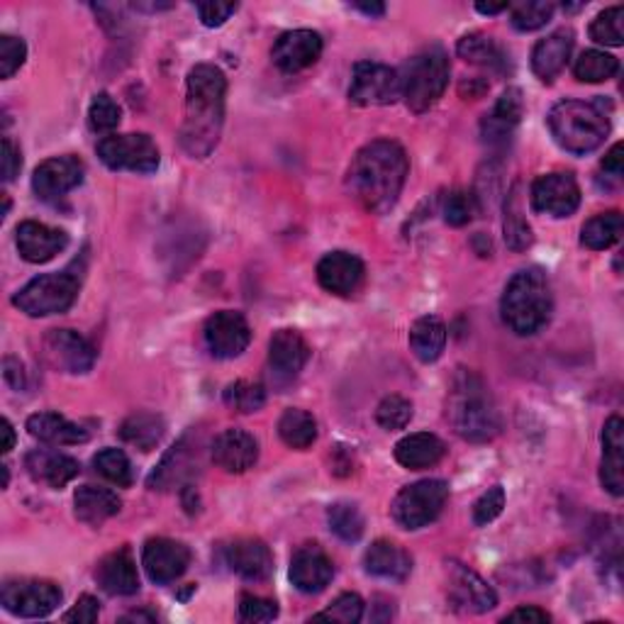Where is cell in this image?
I'll use <instances>...</instances> for the list:
<instances>
[{"label":"cell","instance_id":"43","mask_svg":"<svg viewBox=\"0 0 624 624\" xmlns=\"http://www.w3.org/2000/svg\"><path fill=\"white\" fill-rule=\"evenodd\" d=\"M93 467L105 481H110L113 485H120V488L132 485V463L130 459H127V454L120 449L98 451L93 457Z\"/></svg>","mask_w":624,"mask_h":624},{"label":"cell","instance_id":"53","mask_svg":"<svg viewBox=\"0 0 624 624\" xmlns=\"http://www.w3.org/2000/svg\"><path fill=\"white\" fill-rule=\"evenodd\" d=\"M276 615H279V605L269 598L242 596L239 600V617L245 622H271Z\"/></svg>","mask_w":624,"mask_h":624},{"label":"cell","instance_id":"59","mask_svg":"<svg viewBox=\"0 0 624 624\" xmlns=\"http://www.w3.org/2000/svg\"><path fill=\"white\" fill-rule=\"evenodd\" d=\"M5 380L13 388H23V366H20L15 358H5Z\"/></svg>","mask_w":624,"mask_h":624},{"label":"cell","instance_id":"12","mask_svg":"<svg viewBox=\"0 0 624 624\" xmlns=\"http://www.w3.org/2000/svg\"><path fill=\"white\" fill-rule=\"evenodd\" d=\"M580 205V188L574 174L554 172L532 184V208L552 217H570Z\"/></svg>","mask_w":624,"mask_h":624},{"label":"cell","instance_id":"10","mask_svg":"<svg viewBox=\"0 0 624 624\" xmlns=\"http://www.w3.org/2000/svg\"><path fill=\"white\" fill-rule=\"evenodd\" d=\"M101 162L113 172L152 174L158 168V146L150 134H110L98 144Z\"/></svg>","mask_w":624,"mask_h":624},{"label":"cell","instance_id":"11","mask_svg":"<svg viewBox=\"0 0 624 624\" xmlns=\"http://www.w3.org/2000/svg\"><path fill=\"white\" fill-rule=\"evenodd\" d=\"M400 98V73L386 63L362 61L354 67L349 101L364 108L372 105H390Z\"/></svg>","mask_w":624,"mask_h":624},{"label":"cell","instance_id":"19","mask_svg":"<svg viewBox=\"0 0 624 624\" xmlns=\"http://www.w3.org/2000/svg\"><path fill=\"white\" fill-rule=\"evenodd\" d=\"M20 257L30 263H47L57 257L59 251L67 249L69 235L63 229L49 227L45 222H20L15 232Z\"/></svg>","mask_w":624,"mask_h":624},{"label":"cell","instance_id":"26","mask_svg":"<svg viewBox=\"0 0 624 624\" xmlns=\"http://www.w3.org/2000/svg\"><path fill=\"white\" fill-rule=\"evenodd\" d=\"M95 580L108 596H134L140 590V574L130 549H118L95 568Z\"/></svg>","mask_w":624,"mask_h":624},{"label":"cell","instance_id":"37","mask_svg":"<svg viewBox=\"0 0 624 624\" xmlns=\"http://www.w3.org/2000/svg\"><path fill=\"white\" fill-rule=\"evenodd\" d=\"M279 435L285 447L305 451L310 449L317 439V422L310 412L291 408L285 410L279 420Z\"/></svg>","mask_w":624,"mask_h":624},{"label":"cell","instance_id":"47","mask_svg":"<svg viewBox=\"0 0 624 624\" xmlns=\"http://www.w3.org/2000/svg\"><path fill=\"white\" fill-rule=\"evenodd\" d=\"M441 215H444V222L451 227L469 225L475 215V196L463 188L451 190V193L444 198Z\"/></svg>","mask_w":624,"mask_h":624},{"label":"cell","instance_id":"14","mask_svg":"<svg viewBox=\"0 0 624 624\" xmlns=\"http://www.w3.org/2000/svg\"><path fill=\"white\" fill-rule=\"evenodd\" d=\"M42 346H45L47 362L63 374H89L95 364L93 344L73 330L47 332Z\"/></svg>","mask_w":624,"mask_h":624},{"label":"cell","instance_id":"31","mask_svg":"<svg viewBox=\"0 0 624 624\" xmlns=\"http://www.w3.org/2000/svg\"><path fill=\"white\" fill-rule=\"evenodd\" d=\"M444 454H447L444 441L429 432H415L396 444V461L410 471L437 467Z\"/></svg>","mask_w":624,"mask_h":624},{"label":"cell","instance_id":"45","mask_svg":"<svg viewBox=\"0 0 624 624\" xmlns=\"http://www.w3.org/2000/svg\"><path fill=\"white\" fill-rule=\"evenodd\" d=\"M412 420V403L403 396H388L376 408V422L388 432L405 429Z\"/></svg>","mask_w":624,"mask_h":624},{"label":"cell","instance_id":"61","mask_svg":"<svg viewBox=\"0 0 624 624\" xmlns=\"http://www.w3.org/2000/svg\"><path fill=\"white\" fill-rule=\"evenodd\" d=\"M354 8L362 10L364 15H372V17L386 15V5L384 3H354Z\"/></svg>","mask_w":624,"mask_h":624},{"label":"cell","instance_id":"57","mask_svg":"<svg viewBox=\"0 0 624 624\" xmlns=\"http://www.w3.org/2000/svg\"><path fill=\"white\" fill-rule=\"evenodd\" d=\"M552 617H549V612L539 610V608H517L515 612L505 617V622H525V624H544Z\"/></svg>","mask_w":624,"mask_h":624},{"label":"cell","instance_id":"49","mask_svg":"<svg viewBox=\"0 0 624 624\" xmlns=\"http://www.w3.org/2000/svg\"><path fill=\"white\" fill-rule=\"evenodd\" d=\"M515 203L517 198H510V203L505 208V242L513 251H525L532 245V227L527 225Z\"/></svg>","mask_w":624,"mask_h":624},{"label":"cell","instance_id":"22","mask_svg":"<svg viewBox=\"0 0 624 624\" xmlns=\"http://www.w3.org/2000/svg\"><path fill=\"white\" fill-rule=\"evenodd\" d=\"M210 454L222 471L245 473L259 459V441L245 429H225L215 437Z\"/></svg>","mask_w":624,"mask_h":624},{"label":"cell","instance_id":"24","mask_svg":"<svg viewBox=\"0 0 624 624\" xmlns=\"http://www.w3.org/2000/svg\"><path fill=\"white\" fill-rule=\"evenodd\" d=\"M624 422L612 415L602 429V463H600V483L610 495L624 493Z\"/></svg>","mask_w":624,"mask_h":624},{"label":"cell","instance_id":"29","mask_svg":"<svg viewBox=\"0 0 624 624\" xmlns=\"http://www.w3.org/2000/svg\"><path fill=\"white\" fill-rule=\"evenodd\" d=\"M27 432L35 439L51 444V447H71V444L89 441V432L76 422L67 420L57 412H37L27 420Z\"/></svg>","mask_w":624,"mask_h":624},{"label":"cell","instance_id":"15","mask_svg":"<svg viewBox=\"0 0 624 624\" xmlns=\"http://www.w3.org/2000/svg\"><path fill=\"white\" fill-rule=\"evenodd\" d=\"M142 566L150 576L152 584L166 586L181 578L190 566V552L188 546L176 542V539L156 537L144 544L142 552Z\"/></svg>","mask_w":624,"mask_h":624},{"label":"cell","instance_id":"58","mask_svg":"<svg viewBox=\"0 0 624 624\" xmlns=\"http://www.w3.org/2000/svg\"><path fill=\"white\" fill-rule=\"evenodd\" d=\"M622 152H624V146L622 144H615L612 150L605 154V158H602V172L610 174V176H615L620 178L622 172H624V164H622Z\"/></svg>","mask_w":624,"mask_h":624},{"label":"cell","instance_id":"46","mask_svg":"<svg viewBox=\"0 0 624 624\" xmlns=\"http://www.w3.org/2000/svg\"><path fill=\"white\" fill-rule=\"evenodd\" d=\"M122 120L120 105L115 103L108 93H98L89 108V125L93 132H113L118 130Z\"/></svg>","mask_w":624,"mask_h":624},{"label":"cell","instance_id":"2","mask_svg":"<svg viewBox=\"0 0 624 624\" xmlns=\"http://www.w3.org/2000/svg\"><path fill=\"white\" fill-rule=\"evenodd\" d=\"M227 79L213 63H198L186 81V118L181 146L188 156L205 158L215 150L225 125Z\"/></svg>","mask_w":624,"mask_h":624},{"label":"cell","instance_id":"25","mask_svg":"<svg viewBox=\"0 0 624 624\" xmlns=\"http://www.w3.org/2000/svg\"><path fill=\"white\" fill-rule=\"evenodd\" d=\"M310 358V346L301 332L279 330L269 342V366L271 374L291 380L298 376Z\"/></svg>","mask_w":624,"mask_h":624},{"label":"cell","instance_id":"8","mask_svg":"<svg viewBox=\"0 0 624 624\" xmlns=\"http://www.w3.org/2000/svg\"><path fill=\"white\" fill-rule=\"evenodd\" d=\"M449 501V485L439 479L412 483L408 488L396 495L393 505H390V515L393 520L403 527V530H422L437 520L441 515L444 505Z\"/></svg>","mask_w":624,"mask_h":624},{"label":"cell","instance_id":"63","mask_svg":"<svg viewBox=\"0 0 624 624\" xmlns=\"http://www.w3.org/2000/svg\"><path fill=\"white\" fill-rule=\"evenodd\" d=\"M140 620L154 622V615H144V612H132V615H125V617H122V622H140Z\"/></svg>","mask_w":624,"mask_h":624},{"label":"cell","instance_id":"4","mask_svg":"<svg viewBox=\"0 0 624 624\" xmlns=\"http://www.w3.org/2000/svg\"><path fill=\"white\" fill-rule=\"evenodd\" d=\"M554 310L552 285L542 269L517 271L505 285L501 313L515 334L532 337L549 322Z\"/></svg>","mask_w":624,"mask_h":624},{"label":"cell","instance_id":"34","mask_svg":"<svg viewBox=\"0 0 624 624\" xmlns=\"http://www.w3.org/2000/svg\"><path fill=\"white\" fill-rule=\"evenodd\" d=\"M447 346V325L437 315H425L410 327V349L420 362L432 364L441 356Z\"/></svg>","mask_w":624,"mask_h":624},{"label":"cell","instance_id":"23","mask_svg":"<svg viewBox=\"0 0 624 624\" xmlns=\"http://www.w3.org/2000/svg\"><path fill=\"white\" fill-rule=\"evenodd\" d=\"M229 570L245 580H267L273 574L271 549L257 537H239L225 552Z\"/></svg>","mask_w":624,"mask_h":624},{"label":"cell","instance_id":"60","mask_svg":"<svg viewBox=\"0 0 624 624\" xmlns=\"http://www.w3.org/2000/svg\"><path fill=\"white\" fill-rule=\"evenodd\" d=\"M0 427H3V447H0V451L10 454L15 447V429H13V425H10V420L0 422Z\"/></svg>","mask_w":624,"mask_h":624},{"label":"cell","instance_id":"38","mask_svg":"<svg viewBox=\"0 0 624 624\" xmlns=\"http://www.w3.org/2000/svg\"><path fill=\"white\" fill-rule=\"evenodd\" d=\"M620 237H622V215L617 210L590 217L584 229H580V245L593 251L610 249L612 245H617Z\"/></svg>","mask_w":624,"mask_h":624},{"label":"cell","instance_id":"30","mask_svg":"<svg viewBox=\"0 0 624 624\" xmlns=\"http://www.w3.org/2000/svg\"><path fill=\"white\" fill-rule=\"evenodd\" d=\"M25 463L32 479L47 483L49 488H63V485L76 479L81 471L76 459L59 451H30Z\"/></svg>","mask_w":624,"mask_h":624},{"label":"cell","instance_id":"1","mask_svg":"<svg viewBox=\"0 0 624 624\" xmlns=\"http://www.w3.org/2000/svg\"><path fill=\"white\" fill-rule=\"evenodd\" d=\"M410 172L408 154L393 140H376L358 150L346 172V190L358 205L384 215L398 203Z\"/></svg>","mask_w":624,"mask_h":624},{"label":"cell","instance_id":"40","mask_svg":"<svg viewBox=\"0 0 624 624\" xmlns=\"http://www.w3.org/2000/svg\"><path fill=\"white\" fill-rule=\"evenodd\" d=\"M620 71V61L608 55V51H600V49H588L580 55L574 63V73L578 81L584 83H602V81H610L612 76H617Z\"/></svg>","mask_w":624,"mask_h":624},{"label":"cell","instance_id":"3","mask_svg":"<svg viewBox=\"0 0 624 624\" xmlns=\"http://www.w3.org/2000/svg\"><path fill=\"white\" fill-rule=\"evenodd\" d=\"M447 420L461 439L483 444L498 437L501 412L479 374L459 368L447 396Z\"/></svg>","mask_w":624,"mask_h":624},{"label":"cell","instance_id":"62","mask_svg":"<svg viewBox=\"0 0 624 624\" xmlns=\"http://www.w3.org/2000/svg\"><path fill=\"white\" fill-rule=\"evenodd\" d=\"M475 10H479V13H483V15H498V13H503V10H510V3H498V5L479 3L475 5Z\"/></svg>","mask_w":624,"mask_h":624},{"label":"cell","instance_id":"20","mask_svg":"<svg viewBox=\"0 0 624 624\" xmlns=\"http://www.w3.org/2000/svg\"><path fill=\"white\" fill-rule=\"evenodd\" d=\"M334 566L317 544H305L291 558V580L301 593H322L332 584Z\"/></svg>","mask_w":624,"mask_h":624},{"label":"cell","instance_id":"64","mask_svg":"<svg viewBox=\"0 0 624 624\" xmlns=\"http://www.w3.org/2000/svg\"><path fill=\"white\" fill-rule=\"evenodd\" d=\"M8 481H10V473H8V467H3V488H8Z\"/></svg>","mask_w":624,"mask_h":624},{"label":"cell","instance_id":"39","mask_svg":"<svg viewBox=\"0 0 624 624\" xmlns=\"http://www.w3.org/2000/svg\"><path fill=\"white\" fill-rule=\"evenodd\" d=\"M459 57L469 63H479V67H491L501 69L505 63L503 49L498 47V42L488 35H481V32H471V35L461 37L457 45Z\"/></svg>","mask_w":624,"mask_h":624},{"label":"cell","instance_id":"54","mask_svg":"<svg viewBox=\"0 0 624 624\" xmlns=\"http://www.w3.org/2000/svg\"><path fill=\"white\" fill-rule=\"evenodd\" d=\"M196 10L205 27H220L237 13V3H198Z\"/></svg>","mask_w":624,"mask_h":624},{"label":"cell","instance_id":"13","mask_svg":"<svg viewBox=\"0 0 624 624\" xmlns=\"http://www.w3.org/2000/svg\"><path fill=\"white\" fill-rule=\"evenodd\" d=\"M205 344L217 358H235L251 342V327L247 317L235 310H220L205 322Z\"/></svg>","mask_w":624,"mask_h":624},{"label":"cell","instance_id":"32","mask_svg":"<svg viewBox=\"0 0 624 624\" xmlns=\"http://www.w3.org/2000/svg\"><path fill=\"white\" fill-rule=\"evenodd\" d=\"M364 566L372 576L386 580H405L412 570V558L403 546L378 539L364 554Z\"/></svg>","mask_w":624,"mask_h":624},{"label":"cell","instance_id":"6","mask_svg":"<svg viewBox=\"0 0 624 624\" xmlns=\"http://www.w3.org/2000/svg\"><path fill=\"white\" fill-rule=\"evenodd\" d=\"M400 73V95L412 113H427L449 86L451 63L441 47H429L412 57Z\"/></svg>","mask_w":624,"mask_h":624},{"label":"cell","instance_id":"7","mask_svg":"<svg viewBox=\"0 0 624 624\" xmlns=\"http://www.w3.org/2000/svg\"><path fill=\"white\" fill-rule=\"evenodd\" d=\"M79 279L71 273H45L32 279L25 289H20L13 305L30 317H47L67 313L79 298Z\"/></svg>","mask_w":624,"mask_h":624},{"label":"cell","instance_id":"55","mask_svg":"<svg viewBox=\"0 0 624 624\" xmlns=\"http://www.w3.org/2000/svg\"><path fill=\"white\" fill-rule=\"evenodd\" d=\"M98 615H101L98 600L91 598V596H83V598H79L76 605H73L67 615H63V622L93 624V622H98Z\"/></svg>","mask_w":624,"mask_h":624},{"label":"cell","instance_id":"16","mask_svg":"<svg viewBox=\"0 0 624 624\" xmlns=\"http://www.w3.org/2000/svg\"><path fill=\"white\" fill-rule=\"evenodd\" d=\"M83 162L79 156H55L42 162L35 168V176H32V188H35L37 198L47 200H59L69 193V190L79 188L83 184Z\"/></svg>","mask_w":624,"mask_h":624},{"label":"cell","instance_id":"50","mask_svg":"<svg viewBox=\"0 0 624 624\" xmlns=\"http://www.w3.org/2000/svg\"><path fill=\"white\" fill-rule=\"evenodd\" d=\"M554 15V3H522L513 8V27L520 32H534L544 27Z\"/></svg>","mask_w":624,"mask_h":624},{"label":"cell","instance_id":"51","mask_svg":"<svg viewBox=\"0 0 624 624\" xmlns=\"http://www.w3.org/2000/svg\"><path fill=\"white\" fill-rule=\"evenodd\" d=\"M27 47L23 39H17L13 35L0 37V76L13 79L15 71L25 63Z\"/></svg>","mask_w":624,"mask_h":624},{"label":"cell","instance_id":"35","mask_svg":"<svg viewBox=\"0 0 624 624\" xmlns=\"http://www.w3.org/2000/svg\"><path fill=\"white\" fill-rule=\"evenodd\" d=\"M190 461H193V449L188 447L186 439H181L152 471L146 485H150L152 491H172L174 485L190 475Z\"/></svg>","mask_w":624,"mask_h":624},{"label":"cell","instance_id":"52","mask_svg":"<svg viewBox=\"0 0 624 624\" xmlns=\"http://www.w3.org/2000/svg\"><path fill=\"white\" fill-rule=\"evenodd\" d=\"M505 507V491L503 485H493V488L485 491L479 501L473 505V522L479 527L491 525L495 517H501Z\"/></svg>","mask_w":624,"mask_h":624},{"label":"cell","instance_id":"18","mask_svg":"<svg viewBox=\"0 0 624 624\" xmlns=\"http://www.w3.org/2000/svg\"><path fill=\"white\" fill-rule=\"evenodd\" d=\"M322 35L315 30L283 32L271 49V59L283 73H298L322 57Z\"/></svg>","mask_w":624,"mask_h":624},{"label":"cell","instance_id":"5","mask_svg":"<svg viewBox=\"0 0 624 624\" xmlns=\"http://www.w3.org/2000/svg\"><path fill=\"white\" fill-rule=\"evenodd\" d=\"M549 130L562 150L584 156L596 152L605 142L610 132V120L600 103L562 101L549 113Z\"/></svg>","mask_w":624,"mask_h":624},{"label":"cell","instance_id":"9","mask_svg":"<svg viewBox=\"0 0 624 624\" xmlns=\"http://www.w3.org/2000/svg\"><path fill=\"white\" fill-rule=\"evenodd\" d=\"M0 602H3V608L15 617H47L59 608L61 588L51 584V580L37 578L5 580L3 590H0Z\"/></svg>","mask_w":624,"mask_h":624},{"label":"cell","instance_id":"48","mask_svg":"<svg viewBox=\"0 0 624 624\" xmlns=\"http://www.w3.org/2000/svg\"><path fill=\"white\" fill-rule=\"evenodd\" d=\"M364 617V600L356 593H342L330 608L320 615H315V622H340V624H356Z\"/></svg>","mask_w":624,"mask_h":624},{"label":"cell","instance_id":"28","mask_svg":"<svg viewBox=\"0 0 624 624\" xmlns=\"http://www.w3.org/2000/svg\"><path fill=\"white\" fill-rule=\"evenodd\" d=\"M525 115V98L520 89H507L491 115H485L481 125L483 137L488 144H507L515 132V127L520 125Z\"/></svg>","mask_w":624,"mask_h":624},{"label":"cell","instance_id":"27","mask_svg":"<svg viewBox=\"0 0 624 624\" xmlns=\"http://www.w3.org/2000/svg\"><path fill=\"white\" fill-rule=\"evenodd\" d=\"M570 51H574V32L566 27L552 32V35L544 39H539L532 51L534 76L542 79L544 83H552L558 73L566 69Z\"/></svg>","mask_w":624,"mask_h":624},{"label":"cell","instance_id":"17","mask_svg":"<svg viewBox=\"0 0 624 624\" xmlns=\"http://www.w3.org/2000/svg\"><path fill=\"white\" fill-rule=\"evenodd\" d=\"M447 574H449V600L463 612H475V615H481V612H488L498 605L495 590L485 584L475 570L467 568L459 562H449Z\"/></svg>","mask_w":624,"mask_h":624},{"label":"cell","instance_id":"21","mask_svg":"<svg viewBox=\"0 0 624 624\" xmlns=\"http://www.w3.org/2000/svg\"><path fill=\"white\" fill-rule=\"evenodd\" d=\"M364 261L349 251H332L317 263V281L327 293L352 295L364 283Z\"/></svg>","mask_w":624,"mask_h":624},{"label":"cell","instance_id":"41","mask_svg":"<svg viewBox=\"0 0 624 624\" xmlns=\"http://www.w3.org/2000/svg\"><path fill=\"white\" fill-rule=\"evenodd\" d=\"M327 522L330 530L342 539V542H358L364 534V515L352 503H337L327 510Z\"/></svg>","mask_w":624,"mask_h":624},{"label":"cell","instance_id":"42","mask_svg":"<svg viewBox=\"0 0 624 624\" xmlns=\"http://www.w3.org/2000/svg\"><path fill=\"white\" fill-rule=\"evenodd\" d=\"M225 405L249 415L267 405V388L259 380H235L225 388Z\"/></svg>","mask_w":624,"mask_h":624},{"label":"cell","instance_id":"36","mask_svg":"<svg viewBox=\"0 0 624 624\" xmlns=\"http://www.w3.org/2000/svg\"><path fill=\"white\" fill-rule=\"evenodd\" d=\"M164 432L166 425L162 417L154 415V412H137V415H130L122 422L120 437L140 451H152L164 439Z\"/></svg>","mask_w":624,"mask_h":624},{"label":"cell","instance_id":"56","mask_svg":"<svg viewBox=\"0 0 624 624\" xmlns=\"http://www.w3.org/2000/svg\"><path fill=\"white\" fill-rule=\"evenodd\" d=\"M20 168H23V156H20V150L10 137H3V181L5 184L15 181Z\"/></svg>","mask_w":624,"mask_h":624},{"label":"cell","instance_id":"44","mask_svg":"<svg viewBox=\"0 0 624 624\" xmlns=\"http://www.w3.org/2000/svg\"><path fill=\"white\" fill-rule=\"evenodd\" d=\"M590 37L598 45L605 47H622L624 45V8L615 5L602 10V13L590 25Z\"/></svg>","mask_w":624,"mask_h":624},{"label":"cell","instance_id":"33","mask_svg":"<svg viewBox=\"0 0 624 624\" xmlns=\"http://www.w3.org/2000/svg\"><path fill=\"white\" fill-rule=\"evenodd\" d=\"M122 501L118 498V493H113L108 488H95V485H83L73 495V510L81 522L101 527L105 520H110L120 513Z\"/></svg>","mask_w":624,"mask_h":624}]
</instances>
